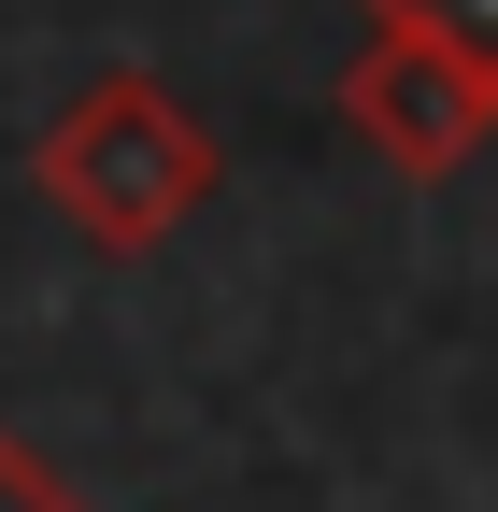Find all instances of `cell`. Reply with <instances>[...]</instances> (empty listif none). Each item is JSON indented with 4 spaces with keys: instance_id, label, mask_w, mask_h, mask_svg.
Returning a JSON list of instances; mask_svg holds the SVG:
<instances>
[{
    "instance_id": "4",
    "label": "cell",
    "mask_w": 498,
    "mask_h": 512,
    "mask_svg": "<svg viewBox=\"0 0 498 512\" xmlns=\"http://www.w3.org/2000/svg\"><path fill=\"white\" fill-rule=\"evenodd\" d=\"M0 512H86V484L57 470L43 441H15V427H0Z\"/></svg>"
},
{
    "instance_id": "1",
    "label": "cell",
    "mask_w": 498,
    "mask_h": 512,
    "mask_svg": "<svg viewBox=\"0 0 498 512\" xmlns=\"http://www.w3.org/2000/svg\"><path fill=\"white\" fill-rule=\"evenodd\" d=\"M214 128L185 114L157 72H100L86 100H57V128L29 143V185H43V214L72 228L86 256H157L185 214L214 200Z\"/></svg>"
},
{
    "instance_id": "2",
    "label": "cell",
    "mask_w": 498,
    "mask_h": 512,
    "mask_svg": "<svg viewBox=\"0 0 498 512\" xmlns=\"http://www.w3.org/2000/svg\"><path fill=\"white\" fill-rule=\"evenodd\" d=\"M342 128H356L399 185H456V171L498 143V86L456 72V57H427V43H385V29H370V43L342 57Z\"/></svg>"
},
{
    "instance_id": "3",
    "label": "cell",
    "mask_w": 498,
    "mask_h": 512,
    "mask_svg": "<svg viewBox=\"0 0 498 512\" xmlns=\"http://www.w3.org/2000/svg\"><path fill=\"white\" fill-rule=\"evenodd\" d=\"M385 43H427V57H456V72L498 86V0H356Z\"/></svg>"
}]
</instances>
